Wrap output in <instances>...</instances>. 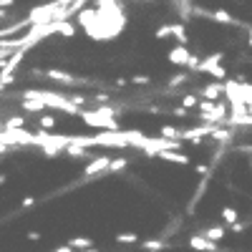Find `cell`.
I'll use <instances>...</instances> for the list:
<instances>
[{
	"mask_svg": "<svg viewBox=\"0 0 252 252\" xmlns=\"http://www.w3.org/2000/svg\"><path fill=\"white\" fill-rule=\"evenodd\" d=\"M154 38H157V40H169V38H172V26H159V28L154 31Z\"/></svg>",
	"mask_w": 252,
	"mask_h": 252,
	"instance_id": "obj_21",
	"label": "cell"
},
{
	"mask_svg": "<svg viewBox=\"0 0 252 252\" xmlns=\"http://www.w3.org/2000/svg\"><path fill=\"white\" fill-rule=\"evenodd\" d=\"M237 152H242V154H252V144H240V146H237Z\"/></svg>",
	"mask_w": 252,
	"mask_h": 252,
	"instance_id": "obj_26",
	"label": "cell"
},
{
	"mask_svg": "<svg viewBox=\"0 0 252 252\" xmlns=\"http://www.w3.org/2000/svg\"><path fill=\"white\" fill-rule=\"evenodd\" d=\"M43 76L56 81V83H66V86H73V83H89V81H83V78H78L68 71H61V68H48V71H43Z\"/></svg>",
	"mask_w": 252,
	"mask_h": 252,
	"instance_id": "obj_3",
	"label": "cell"
},
{
	"mask_svg": "<svg viewBox=\"0 0 252 252\" xmlns=\"http://www.w3.org/2000/svg\"><path fill=\"white\" fill-rule=\"evenodd\" d=\"M126 83H129V81H126V78H121V76L116 78V86H119V89H124V86H126Z\"/></svg>",
	"mask_w": 252,
	"mask_h": 252,
	"instance_id": "obj_30",
	"label": "cell"
},
{
	"mask_svg": "<svg viewBox=\"0 0 252 252\" xmlns=\"http://www.w3.org/2000/svg\"><path fill=\"white\" fill-rule=\"evenodd\" d=\"M240 220V212L235 207H222V224L227 227V224H232V222H237Z\"/></svg>",
	"mask_w": 252,
	"mask_h": 252,
	"instance_id": "obj_13",
	"label": "cell"
},
{
	"mask_svg": "<svg viewBox=\"0 0 252 252\" xmlns=\"http://www.w3.org/2000/svg\"><path fill=\"white\" fill-rule=\"evenodd\" d=\"M159 136L161 139H172V141H182L179 136H182V129H177V126H172V124H164L161 129H159Z\"/></svg>",
	"mask_w": 252,
	"mask_h": 252,
	"instance_id": "obj_10",
	"label": "cell"
},
{
	"mask_svg": "<svg viewBox=\"0 0 252 252\" xmlns=\"http://www.w3.org/2000/svg\"><path fill=\"white\" fill-rule=\"evenodd\" d=\"M207 76H212L215 81H227V68L222 66V63H215V66L207 71Z\"/></svg>",
	"mask_w": 252,
	"mask_h": 252,
	"instance_id": "obj_14",
	"label": "cell"
},
{
	"mask_svg": "<svg viewBox=\"0 0 252 252\" xmlns=\"http://www.w3.org/2000/svg\"><path fill=\"white\" fill-rule=\"evenodd\" d=\"M91 245H94L91 237H71V240H68V247H73V250H86V247H91Z\"/></svg>",
	"mask_w": 252,
	"mask_h": 252,
	"instance_id": "obj_15",
	"label": "cell"
},
{
	"mask_svg": "<svg viewBox=\"0 0 252 252\" xmlns=\"http://www.w3.org/2000/svg\"><path fill=\"white\" fill-rule=\"evenodd\" d=\"M197 103H199V96L192 94V91H187V94L182 96V106H184V109H197Z\"/></svg>",
	"mask_w": 252,
	"mask_h": 252,
	"instance_id": "obj_18",
	"label": "cell"
},
{
	"mask_svg": "<svg viewBox=\"0 0 252 252\" xmlns=\"http://www.w3.org/2000/svg\"><path fill=\"white\" fill-rule=\"evenodd\" d=\"M116 242H124V245H136V242H139V235H136V232H119V235H116Z\"/></svg>",
	"mask_w": 252,
	"mask_h": 252,
	"instance_id": "obj_20",
	"label": "cell"
},
{
	"mask_svg": "<svg viewBox=\"0 0 252 252\" xmlns=\"http://www.w3.org/2000/svg\"><path fill=\"white\" fill-rule=\"evenodd\" d=\"M197 96L199 98H207V101H220L222 96H224V81H209V83H204L202 89H197Z\"/></svg>",
	"mask_w": 252,
	"mask_h": 252,
	"instance_id": "obj_1",
	"label": "cell"
},
{
	"mask_svg": "<svg viewBox=\"0 0 252 252\" xmlns=\"http://www.w3.org/2000/svg\"><path fill=\"white\" fill-rule=\"evenodd\" d=\"M141 250H146V252H159V250H166V242H164V240H146V242H141Z\"/></svg>",
	"mask_w": 252,
	"mask_h": 252,
	"instance_id": "obj_16",
	"label": "cell"
},
{
	"mask_svg": "<svg viewBox=\"0 0 252 252\" xmlns=\"http://www.w3.org/2000/svg\"><path fill=\"white\" fill-rule=\"evenodd\" d=\"M247 46L252 48V28H250V33H247Z\"/></svg>",
	"mask_w": 252,
	"mask_h": 252,
	"instance_id": "obj_31",
	"label": "cell"
},
{
	"mask_svg": "<svg viewBox=\"0 0 252 252\" xmlns=\"http://www.w3.org/2000/svg\"><path fill=\"white\" fill-rule=\"evenodd\" d=\"M194 172H197L199 177H212V164H197Z\"/></svg>",
	"mask_w": 252,
	"mask_h": 252,
	"instance_id": "obj_22",
	"label": "cell"
},
{
	"mask_svg": "<svg viewBox=\"0 0 252 252\" xmlns=\"http://www.w3.org/2000/svg\"><path fill=\"white\" fill-rule=\"evenodd\" d=\"M187 81H189V73H177V76L169 78V83H166V86H169V91H174L177 86H184Z\"/></svg>",
	"mask_w": 252,
	"mask_h": 252,
	"instance_id": "obj_19",
	"label": "cell"
},
{
	"mask_svg": "<svg viewBox=\"0 0 252 252\" xmlns=\"http://www.w3.org/2000/svg\"><path fill=\"white\" fill-rule=\"evenodd\" d=\"M109 161H111V157H109V154L96 157L91 164H86V169H83V177H86V179H96V177H101L103 172H106Z\"/></svg>",
	"mask_w": 252,
	"mask_h": 252,
	"instance_id": "obj_2",
	"label": "cell"
},
{
	"mask_svg": "<svg viewBox=\"0 0 252 252\" xmlns=\"http://www.w3.org/2000/svg\"><path fill=\"white\" fill-rule=\"evenodd\" d=\"M33 204H35V197H26L20 207H23V209H28V207H33Z\"/></svg>",
	"mask_w": 252,
	"mask_h": 252,
	"instance_id": "obj_27",
	"label": "cell"
},
{
	"mask_svg": "<svg viewBox=\"0 0 252 252\" xmlns=\"http://www.w3.org/2000/svg\"><path fill=\"white\" fill-rule=\"evenodd\" d=\"M56 33H58V35H63V38H73V35H76V26L71 23L68 18L56 20Z\"/></svg>",
	"mask_w": 252,
	"mask_h": 252,
	"instance_id": "obj_8",
	"label": "cell"
},
{
	"mask_svg": "<svg viewBox=\"0 0 252 252\" xmlns=\"http://www.w3.org/2000/svg\"><path fill=\"white\" fill-rule=\"evenodd\" d=\"M56 124H58V119H56L53 114H40V119H38V129L51 131V129H56Z\"/></svg>",
	"mask_w": 252,
	"mask_h": 252,
	"instance_id": "obj_12",
	"label": "cell"
},
{
	"mask_svg": "<svg viewBox=\"0 0 252 252\" xmlns=\"http://www.w3.org/2000/svg\"><path fill=\"white\" fill-rule=\"evenodd\" d=\"M20 126H26V116H10L8 121L0 124V129H20Z\"/></svg>",
	"mask_w": 252,
	"mask_h": 252,
	"instance_id": "obj_17",
	"label": "cell"
},
{
	"mask_svg": "<svg viewBox=\"0 0 252 252\" xmlns=\"http://www.w3.org/2000/svg\"><path fill=\"white\" fill-rule=\"evenodd\" d=\"M250 172H252V159H250Z\"/></svg>",
	"mask_w": 252,
	"mask_h": 252,
	"instance_id": "obj_34",
	"label": "cell"
},
{
	"mask_svg": "<svg viewBox=\"0 0 252 252\" xmlns=\"http://www.w3.org/2000/svg\"><path fill=\"white\" fill-rule=\"evenodd\" d=\"M172 38L182 46H189V33H187V26L184 23H174L172 26Z\"/></svg>",
	"mask_w": 252,
	"mask_h": 252,
	"instance_id": "obj_9",
	"label": "cell"
},
{
	"mask_svg": "<svg viewBox=\"0 0 252 252\" xmlns=\"http://www.w3.org/2000/svg\"><path fill=\"white\" fill-rule=\"evenodd\" d=\"M189 247L197 250V252H220V250H217V242L207 240V237H202V235H192V237H189Z\"/></svg>",
	"mask_w": 252,
	"mask_h": 252,
	"instance_id": "obj_5",
	"label": "cell"
},
{
	"mask_svg": "<svg viewBox=\"0 0 252 252\" xmlns=\"http://www.w3.org/2000/svg\"><path fill=\"white\" fill-rule=\"evenodd\" d=\"M28 240L31 242H38L40 240V232H38V229H28Z\"/></svg>",
	"mask_w": 252,
	"mask_h": 252,
	"instance_id": "obj_25",
	"label": "cell"
},
{
	"mask_svg": "<svg viewBox=\"0 0 252 252\" xmlns=\"http://www.w3.org/2000/svg\"><path fill=\"white\" fill-rule=\"evenodd\" d=\"M189 46H174V48H169V53H166V61L172 63V66H182L184 68V63H187V58H189Z\"/></svg>",
	"mask_w": 252,
	"mask_h": 252,
	"instance_id": "obj_4",
	"label": "cell"
},
{
	"mask_svg": "<svg viewBox=\"0 0 252 252\" xmlns=\"http://www.w3.org/2000/svg\"><path fill=\"white\" fill-rule=\"evenodd\" d=\"M157 157H159V159H164V161H172V164H182V166H187L189 161H192L187 154H179L177 149H161Z\"/></svg>",
	"mask_w": 252,
	"mask_h": 252,
	"instance_id": "obj_6",
	"label": "cell"
},
{
	"mask_svg": "<svg viewBox=\"0 0 252 252\" xmlns=\"http://www.w3.org/2000/svg\"><path fill=\"white\" fill-rule=\"evenodd\" d=\"M126 166H129V159H124V157H119V159H111L109 161V166H106V172L103 174H119V172H124Z\"/></svg>",
	"mask_w": 252,
	"mask_h": 252,
	"instance_id": "obj_11",
	"label": "cell"
},
{
	"mask_svg": "<svg viewBox=\"0 0 252 252\" xmlns=\"http://www.w3.org/2000/svg\"><path fill=\"white\" fill-rule=\"evenodd\" d=\"M131 83H134V86H146V83H149V76L136 73V76H131Z\"/></svg>",
	"mask_w": 252,
	"mask_h": 252,
	"instance_id": "obj_24",
	"label": "cell"
},
{
	"mask_svg": "<svg viewBox=\"0 0 252 252\" xmlns=\"http://www.w3.org/2000/svg\"><path fill=\"white\" fill-rule=\"evenodd\" d=\"M15 0H0V8H13Z\"/></svg>",
	"mask_w": 252,
	"mask_h": 252,
	"instance_id": "obj_29",
	"label": "cell"
},
{
	"mask_svg": "<svg viewBox=\"0 0 252 252\" xmlns=\"http://www.w3.org/2000/svg\"><path fill=\"white\" fill-rule=\"evenodd\" d=\"M5 179H8L5 174H0V187H3V184H5Z\"/></svg>",
	"mask_w": 252,
	"mask_h": 252,
	"instance_id": "obj_33",
	"label": "cell"
},
{
	"mask_svg": "<svg viewBox=\"0 0 252 252\" xmlns=\"http://www.w3.org/2000/svg\"><path fill=\"white\" fill-rule=\"evenodd\" d=\"M224 235H227V227H224V224H215V227H207V229H202V237L212 240V242L224 240Z\"/></svg>",
	"mask_w": 252,
	"mask_h": 252,
	"instance_id": "obj_7",
	"label": "cell"
},
{
	"mask_svg": "<svg viewBox=\"0 0 252 252\" xmlns=\"http://www.w3.org/2000/svg\"><path fill=\"white\" fill-rule=\"evenodd\" d=\"M53 252H76L73 247H68V245H61V247H56Z\"/></svg>",
	"mask_w": 252,
	"mask_h": 252,
	"instance_id": "obj_28",
	"label": "cell"
},
{
	"mask_svg": "<svg viewBox=\"0 0 252 252\" xmlns=\"http://www.w3.org/2000/svg\"><path fill=\"white\" fill-rule=\"evenodd\" d=\"M81 252H98V250H96V247L91 245V247H86V250H81Z\"/></svg>",
	"mask_w": 252,
	"mask_h": 252,
	"instance_id": "obj_32",
	"label": "cell"
},
{
	"mask_svg": "<svg viewBox=\"0 0 252 252\" xmlns=\"http://www.w3.org/2000/svg\"><path fill=\"white\" fill-rule=\"evenodd\" d=\"M227 229H232V232H237V235H242L245 232V229H247V222H232V224H227Z\"/></svg>",
	"mask_w": 252,
	"mask_h": 252,
	"instance_id": "obj_23",
	"label": "cell"
}]
</instances>
